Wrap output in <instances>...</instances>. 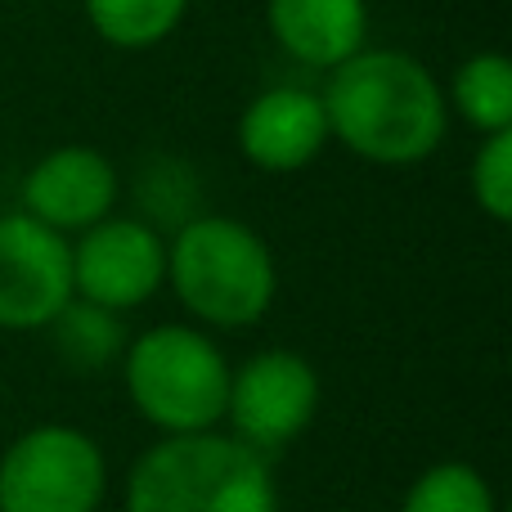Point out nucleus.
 Returning a JSON list of instances; mask_svg holds the SVG:
<instances>
[{
    "instance_id": "nucleus-8",
    "label": "nucleus",
    "mask_w": 512,
    "mask_h": 512,
    "mask_svg": "<svg viewBox=\"0 0 512 512\" xmlns=\"http://www.w3.org/2000/svg\"><path fill=\"white\" fill-rule=\"evenodd\" d=\"M72 297V243L27 212L0 216V328L36 333Z\"/></svg>"
},
{
    "instance_id": "nucleus-5",
    "label": "nucleus",
    "mask_w": 512,
    "mask_h": 512,
    "mask_svg": "<svg viewBox=\"0 0 512 512\" xmlns=\"http://www.w3.org/2000/svg\"><path fill=\"white\" fill-rule=\"evenodd\" d=\"M104 495V450L72 423L27 427L0 454V512H99Z\"/></svg>"
},
{
    "instance_id": "nucleus-2",
    "label": "nucleus",
    "mask_w": 512,
    "mask_h": 512,
    "mask_svg": "<svg viewBox=\"0 0 512 512\" xmlns=\"http://www.w3.org/2000/svg\"><path fill=\"white\" fill-rule=\"evenodd\" d=\"M126 512H279L270 459L239 436H162L126 477Z\"/></svg>"
},
{
    "instance_id": "nucleus-12",
    "label": "nucleus",
    "mask_w": 512,
    "mask_h": 512,
    "mask_svg": "<svg viewBox=\"0 0 512 512\" xmlns=\"http://www.w3.org/2000/svg\"><path fill=\"white\" fill-rule=\"evenodd\" d=\"M45 328H50V337H54L59 360L77 373H104L108 364L126 351L122 315L95 306V301H81V297H72Z\"/></svg>"
},
{
    "instance_id": "nucleus-9",
    "label": "nucleus",
    "mask_w": 512,
    "mask_h": 512,
    "mask_svg": "<svg viewBox=\"0 0 512 512\" xmlns=\"http://www.w3.org/2000/svg\"><path fill=\"white\" fill-rule=\"evenodd\" d=\"M117 194H122V180H117L108 153L90 149V144H63L27 171L23 212L68 239V234H81L95 221L113 216Z\"/></svg>"
},
{
    "instance_id": "nucleus-14",
    "label": "nucleus",
    "mask_w": 512,
    "mask_h": 512,
    "mask_svg": "<svg viewBox=\"0 0 512 512\" xmlns=\"http://www.w3.org/2000/svg\"><path fill=\"white\" fill-rule=\"evenodd\" d=\"M90 27L113 50H153L180 27L189 0H81Z\"/></svg>"
},
{
    "instance_id": "nucleus-11",
    "label": "nucleus",
    "mask_w": 512,
    "mask_h": 512,
    "mask_svg": "<svg viewBox=\"0 0 512 512\" xmlns=\"http://www.w3.org/2000/svg\"><path fill=\"white\" fill-rule=\"evenodd\" d=\"M270 36L288 59L333 72L369 41V5L364 0H265Z\"/></svg>"
},
{
    "instance_id": "nucleus-3",
    "label": "nucleus",
    "mask_w": 512,
    "mask_h": 512,
    "mask_svg": "<svg viewBox=\"0 0 512 512\" xmlns=\"http://www.w3.org/2000/svg\"><path fill=\"white\" fill-rule=\"evenodd\" d=\"M167 283L198 324L239 333L270 315L279 270L270 243L248 221L203 212L167 243Z\"/></svg>"
},
{
    "instance_id": "nucleus-13",
    "label": "nucleus",
    "mask_w": 512,
    "mask_h": 512,
    "mask_svg": "<svg viewBox=\"0 0 512 512\" xmlns=\"http://www.w3.org/2000/svg\"><path fill=\"white\" fill-rule=\"evenodd\" d=\"M445 104L481 135L512 131V63L504 54H472L454 68Z\"/></svg>"
},
{
    "instance_id": "nucleus-4",
    "label": "nucleus",
    "mask_w": 512,
    "mask_h": 512,
    "mask_svg": "<svg viewBox=\"0 0 512 512\" xmlns=\"http://www.w3.org/2000/svg\"><path fill=\"white\" fill-rule=\"evenodd\" d=\"M122 378L135 414L167 436L212 432L225 423L230 360L189 324H158L122 351Z\"/></svg>"
},
{
    "instance_id": "nucleus-1",
    "label": "nucleus",
    "mask_w": 512,
    "mask_h": 512,
    "mask_svg": "<svg viewBox=\"0 0 512 512\" xmlns=\"http://www.w3.org/2000/svg\"><path fill=\"white\" fill-rule=\"evenodd\" d=\"M328 135L373 167H414L441 149L450 104L432 68L405 50H369L337 63L324 86Z\"/></svg>"
},
{
    "instance_id": "nucleus-10",
    "label": "nucleus",
    "mask_w": 512,
    "mask_h": 512,
    "mask_svg": "<svg viewBox=\"0 0 512 512\" xmlns=\"http://www.w3.org/2000/svg\"><path fill=\"white\" fill-rule=\"evenodd\" d=\"M328 113L324 99L306 86H270L243 108L239 149L252 167L288 176L301 171L328 149Z\"/></svg>"
},
{
    "instance_id": "nucleus-7",
    "label": "nucleus",
    "mask_w": 512,
    "mask_h": 512,
    "mask_svg": "<svg viewBox=\"0 0 512 512\" xmlns=\"http://www.w3.org/2000/svg\"><path fill=\"white\" fill-rule=\"evenodd\" d=\"M167 283V243L140 216H104L72 243V292L104 310L144 306Z\"/></svg>"
},
{
    "instance_id": "nucleus-16",
    "label": "nucleus",
    "mask_w": 512,
    "mask_h": 512,
    "mask_svg": "<svg viewBox=\"0 0 512 512\" xmlns=\"http://www.w3.org/2000/svg\"><path fill=\"white\" fill-rule=\"evenodd\" d=\"M472 198L490 221H512V131H495L481 140L472 158Z\"/></svg>"
},
{
    "instance_id": "nucleus-15",
    "label": "nucleus",
    "mask_w": 512,
    "mask_h": 512,
    "mask_svg": "<svg viewBox=\"0 0 512 512\" xmlns=\"http://www.w3.org/2000/svg\"><path fill=\"white\" fill-rule=\"evenodd\" d=\"M400 512H499V508H495L490 481L481 477L472 463L445 459V463H432V468L409 486Z\"/></svg>"
},
{
    "instance_id": "nucleus-6",
    "label": "nucleus",
    "mask_w": 512,
    "mask_h": 512,
    "mask_svg": "<svg viewBox=\"0 0 512 512\" xmlns=\"http://www.w3.org/2000/svg\"><path fill=\"white\" fill-rule=\"evenodd\" d=\"M319 414V373L306 355L270 346L230 369L225 423L243 445L274 454L292 445Z\"/></svg>"
}]
</instances>
